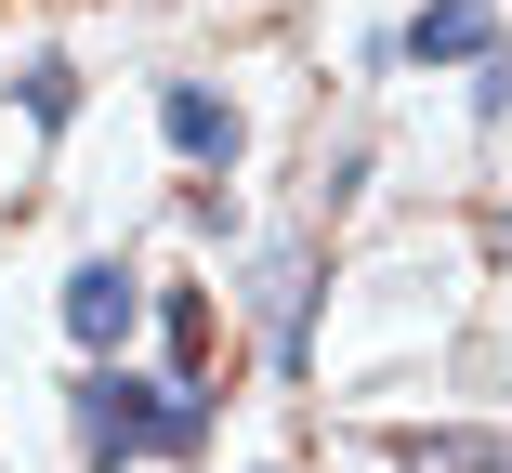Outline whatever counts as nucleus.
Masks as SVG:
<instances>
[{"label":"nucleus","instance_id":"obj_1","mask_svg":"<svg viewBox=\"0 0 512 473\" xmlns=\"http://www.w3.org/2000/svg\"><path fill=\"white\" fill-rule=\"evenodd\" d=\"M211 447V395L197 382H132V368H92L79 382V460L119 473V460H197Z\"/></svg>","mask_w":512,"mask_h":473},{"label":"nucleus","instance_id":"obj_2","mask_svg":"<svg viewBox=\"0 0 512 473\" xmlns=\"http://www.w3.org/2000/svg\"><path fill=\"white\" fill-rule=\"evenodd\" d=\"M132 316H145L132 263H79V276H66V329H79V355H119V342H132Z\"/></svg>","mask_w":512,"mask_h":473},{"label":"nucleus","instance_id":"obj_3","mask_svg":"<svg viewBox=\"0 0 512 473\" xmlns=\"http://www.w3.org/2000/svg\"><path fill=\"white\" fill-rule=\"evenodd\" d=\"M158 132H171V158H184V171H237V106H224V92L171 79V92H158Z\"/></svg>","mask_w":512,"mask_h":473},{"label":"nucleus","instance_id":"obj_4","mask_svg":"<svg viewBox=\"0 0 512 473\" xmlns=\"http://www.w3.org/2000/svg\"><path fill=\"white\" fill-rule=\"evenodd\" d=\"M394 53H407V66H486L499 27H486V0H421V14L394 27Z\"/></svg>","mask_w":512,"mask_h":473},{"label":"nucleus","instance_id":"obj_5","mask_svg":"<svg viewBox=\"0 0 512 473\" xmlns=\"http://www.w3.org/2000/svg\"><path fill=\"white\" fill-rule=\"evenodd\" d=\"M407 473H512L499 434H407Z\"/></svg>","mask_w":512,"mask_h":473},{"label":"nucleus","instance_id":"obj_6","mask_svg":"<svg viewBox=\"0 0 512 473\" xmlns=\"http://www.w3.org/2000/svg\"><path fill=\"white\" fill-rule=\"evenodd\" d=\"M79 119V79L66 66H27V132H66Z\"/></svg>","mask_w":512,"mask_h":473},{"label":"nucleus","instance_id":"obj_7","mask_svg":"<svg viewBox=\"0 0 512 473\" xmlns=\"http://www.w3.org/2000/svg\"><path fill=\"white\" fill-rule=\"evenodd\" d=\"M473 119H512V53H486V66H473Z\"/></svg>","mask_w":512,"mask_h":473},{"label":"nucleus","instance_id":"obj_8","mask_svg":"<svg viewBox=\"0 0 512 473\" xmlns=\"http://www.w3.org/2000/svg\"><path fill=\"white\" fill-rule=\"evenodd\" d=\"M499 250H512V224H499Z\"/></svg>","mask_w":512,"mask_h":473}]
</instances>
